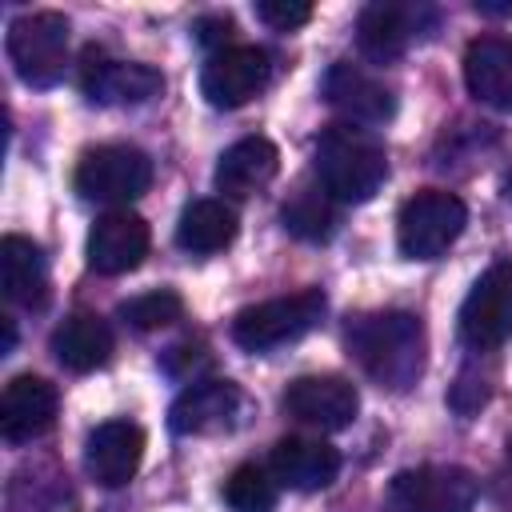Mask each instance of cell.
Wrapping results in <instances>:
<instances>
[{
	"mask_svg": "<svg viewBox=\"0 0 512 512\" xmlns=\"http://www.w3.org/2000/svg\"><path fill=\"white\" fill-rule=\"evenodd\" d=\"M348 352L356 356V364L392 392H404L420 380L424 372V324L412 312L400 308H380V312H356L348 316L344 328Z\"/></svg>",
	"mask_w": 512,
	"mask_h": 512,
	"instance_id": "cell-1",
	"label": "cell"
},
{
	"mask_svg": "<svg viewBox=\"0 0 512 512\" xmlns=\"http://www.w3.org/2000/svg\"><path fill=\"white\" fill-rule=\"evenodd\" d=\"M316 180L340 204L372 200L388 180V156L356 124H332L316 140Z\"/></svg>",
	"mask_w": 512,
	"mask_h": 512,
	"instance_id": "cell-2",
	"label": "cell"
},
{
	"mask_svg": "<svg viewBox=\"0 0 512 512\" xmlns=\"http://www.w3.org/2000/svg\"><path fill=\"white\" fill-rule=\"evenodd\" d=\"M324 308H328V300H324L320 288H304V292H292V296L248 304L232 316V340L244 352H272V348L292 344L304 332H312L320 324Z\"/></svg>",
	"mask_w": 512,
	"mask_h": 512,
	"instance_id": "cell-3",
	"label": "cell"
},
{
	"mask_svg": "<svg viewBox=\"0 0 512 512\" xmlns=\"http://www.w3.org/2000/svg\"><path fill=\"white\" fill-rule=\"evenodd\" d=\"M8 60L28 88H52L68 68V16L28 12L8 24Z\"/></svg>",
	"mask_w": 512,
	"mask_h": 512,
	"instance_id": "cell-4",
	"label": "cell"
},
{
	"mask_svg": "<svg viewBox=\"0 0 512 512\" xmlns=\"http://www.w3.org/2000/svg\"><path fill=\"white\" fill-rule=\"evenodd\" d=\"M464 224H468V208L460 196L424 188L412 200H404L396 216V244L408 260H436L456 244Z\"/></svg>",
	"mask_w": 512,
	"mask_h": 512,
	"instance_id": "cell-5",
	"label": "cell"
},
{
	"mask_svg": "<svg viewBox=\"0 0 512 512\" xmlns=\"http://www.w3.org/2000/svg\"><path fill=\"white\" fill-rule=\"evenodd\" d=\"M76 192L96 204H132L152 184V160L132 144H100L88 148L72 176Z\"/></svg>",
	"mask_w": 512,
	"mask_h": 512,
	"instance_id": "cell-6",
	"label": "cell"
},
{
	"mask_svg": "<svg viewBox=\"0 0 512 512\" xmlns=\"http://www.w3.org/2000/svg\"><path fill=\"white\" fill-rule=\"evenodd\" d=\"M388 512H472L476 476L456 464H420L388 480Z\"/></svg>",
	"mask_w": 512,
	"mask_h": 512,
	"instance_id": "cell-7",
	"label": "cell"
},
{
	"mask_svg": "<svg viewBox=\"0 0 512 512\" xmlns=\"http://www.w3.org/2000/svg\"><path fill=\"white\" fill-rule=\"evenodd\" d=\"M512 336V264L496 260L460 304V340L476 352L500 348Z\"/></svg>",
	"mask_w": 512,
	"mask_h": 512,
	"instance_id": "cell-8",
	"label": "cell"
},
{
	"mask_svg": "<svg viewBox=\"0 0 512 512\" xmlns=\"http://www.w3.org/2000/svg\"><path fill=\"white\" fill-rule=\"evenodd\" d=\"M272 76L268 52L256 44H228L212 52L200 68V92L212 108H240L248 104Z\"/></svg>",
	"mask_w": 512,
	"mask_h": 512,
	"instance_id": "cell-9",
	"label": "cell"
},
{
	"mask_svg": "<svg viewBox=\"0 0 512 512\" xmlns=\"http://www.w3.org/2000/svg\"><path fill=\"white\" fill-rule=\"evenodd\" d=\"M428 8L400 0H372L356 20V44L372 64H392L424 32Z\"/></svg>",
	"mask_w": 512,
	"mask_h": 512,
	"instance_id": "cell-10",
	"label": "cell"
},
{
	"mask_svg": "<svg viewBox=\"0 0 512 512\" xmlns=\"http://www.w3.org/2000/svg\"><path fill=\"white\" fill-rule=\"evenodd\" d=\"M324 100L344 116V124H356V128L388 124L396 112V96L372 72L348 60H336L324 72Z\"/></svg>",
	"mask_w": 512,
	"mask_h": 512,
	"instance_id": "cell-11",
	"label": "cell"
},
{
	"mask_svg": "<svg viewBox=\"0 0 512 512\" xmlns=\"http://www.w3.org/2000/svg\"><path fill=\"white\" fill-rule=\"evenodd\" d=\"M288 416L300 424H312L320 432H340L360 412V392L344 376H300L284 392Z\"/></svg>",
	"mask_w": 512,
	"mask_h": 512,
	"instance_id": "cell-12",
	"label": "cell"
},
{
	"mask_svg": "<svg viewBox=\"0 0 512 512\" xmlns=\"http://www.w3.org/2000/svg\"><path fill=\"white\" fill-rule=\"evenodd\" d=\"M244 408V396L232 380H196L188 384L172 408H168V428L176 436H208V432H224L236 424Z\"/></svg>",
	"mask_w": 512,
	"mask_h": 512,
	"instance_id": "cell-13",
	"label": "cell"
},
{
	"mask_svg": "<svg viewBox=\"0 0 512 512\" xmlns=\"http://www.w3.org/2000/svg\"><path fill=\"white\" fill-rule=\"evenodd\" d=\"M148 244H152V232L144 216L128 208H112L88 232V264L100 276H120V272L140 268V260L148 256Z\"/></svg>",
	"mask_w": 512,
	"mask_h": 512,
	"instance_id": "cell-14",
	"label": "cell"
},
{
	"mask_svg": "<svg viewBox=\"0 0 512 512\" xmlns=\"http://www.w3.org/2000/svg\"><path fill=\"white\" fill-rule=\"evenodd\" d=\"M56 388L44 376H12L0 396V436L8 444H32L56 424Z\"/></svg>",
	"mask_w": 512,
	"mask_h": 512,
	"instance_id": "cell-15",
	"label": "cell"
},
{
	"mask_svg": "<svg viewBox=\"0 0 512 512\" xmlns=\"http://www.w3.org/2000/svg\"><path fill=\"white\" fill-rule=\"evenodd\" d=\"M144 460V428L132 420H104L84 440V468L100 488H120Z\"/></svg>",
	"mask_w": 512,
	"mask_h": 512,
	"instance_id": "cell-16",
	"label": "cell"
},
{
	"mask_svg": "<svg viewBox=\"0 0 512 512\" xmlns=\"http://www.w3.org/2000/svg\"><path fill=\"white\" fill-rule=\"evenodd\" d=\"M88 100L108 104V108H128V104H144L152 96H160L164 76L152 64H136V60H108V56H92L84 60V76H80Z\"/></svg>",
	"mask_w": 512,
	"mask_h": 512,
	"instance_id": "cell-17",
	"label": "cell"
},
{
	"mask_svg": "<svg viewBox=\"0 0 512 512\" xmlns=\"http://www.w3.org/2000/svg\"><path fill=\"white\" fill-rule=\"evenodd\" d=\"M464 84L480 104L512 112V40L476 36L464 52Z\"/></svg>",
	"mask_w": 512,
	"mask_h": 512,
	"instance_id": "cell-18",
	"label": "cell"
},
{
	"mask_svg": "<svg viewBox=\"0 0 512 512\" xmlns=\"http://www.w3.org/2000/svg\"><path fill=\"white\" fill-rule=\"evenodd\" d=\"M340 472V452L324 440H308V436H284L272 448V476L284 488L296 492H320L336 480Z\"/></svg>",
	"mask_w": 512,
	"mask_h": 512,
	"instance_id": "cell-19",
	"label": "cell"
},
{
	"mask_svg": "<svg viewBox=\"0 0 512 512\" xmlns=\"http://www.w3.org/2000/svg\"><path fill=\"white\" fill-rule=\"evenodd\" d=\"M276 168H280L276 144L264 140V136H244V140H236L232 148L220 152V160H216V188L224 196H232V200H248L260 188L272 184Z\"/></svg>",
	"mask_w": 512,
	"mask_h": 512,
	"instance_id": "cell-20",
	"label": "cell"
},
{
	"mask_svg": "<svg viewBox=\"0 0 512 512\" xmlns=\"http://www.w3.org/2000/svg\"><path fill=\"white\" fill-rule=\"evenodd\" d=\"M0 284H4V296L12 304L44 308L48 304V260H44L40 244L8 232L0 240Z\"/></svg>",
	"mask_w": 512,
	"mask_h": 512,
	"instance_id": "cell-21",
	"label": "cell"
},
{
	"mask_svg": "<svg viewBox=\"0 0 512 512\" xmlns=\"http://www.w3.org/2000/svg\"><path fill=\"white\" fill-rule=\"evenodd\" d=\"M52 356L68 372H96L112 356V332L100 316L92 312H72L56 332H52Z\"/></svg>",
	"mask_w": 512,
	"mask_h": 512,
	"instance_id": "cell-22",
	"label": "cell"
},
{
	"mask_svg": "<svg viewBox=\"0 0 512 512\" xmlns=\"http://www.w3.org/2000/svg\"><path fill=\"white\" fill-rule=\"evenodd\" d=\"M236 240V212L224 200H192L176 220V244L192 256H212Z\"/></svg>",
	"mask_w": 512,
	"mask_h": 512,
	"instance_id": "cell-23",
	"label": "cell"
},
{
	"mask_svg": "<svg viewBox=\"0 0 512 512\" xmlns=\"http://www.w3.org/2000/svg\"><path fill=\"white\" fill-rule=\"evenodd\" d=\"M284 228L300 240H328L332 228H336V208H332V196L312 184V188H296V196L284 204Z\"/></svg>",
	"mask_w": 512,
	"mask_h": 512,
	"instance_id": "cell-24",
	"label": "cell"
},
{
	"mask_svg": "<svg viewBox=\"0 0 512 512\" xmlns=\"http://www.w3.org/2000/svg\"><path fill=\"white\" fill-rule=\"evenodd\" d=\"M224 500L232 512H272L276 508V476L260 464H240L224 480Z\"/></svg>",
	"mask_w": 512,
	"mask_h": 512,
	"instance_id": "cell-25",
	"label": "cell"
},
{
	"mask_svg": "<svg viewBox=\"0 0 512 512\" xmlns=\"http://www.w3.org/2000/svg\"><path fill=\"white\" fill-rule=\"evenodd\" d=\"M180 312H184V300H180L176 292H168V288H160V292H144V296H132L128 304H120V316H124L136 332L168 328V324L180 320Z\"/></svg>",
	"mask_w": 512,
	"mask_h": 512,
	"instance_id": "cell-26",
	"label": "cell"
},
{
	"mask_svg": "<svg viewBox=\"0 0 512 512\" xmlns=\"http://www.w3.org/2000/svg\"><path fill=\"white\" fill-rule=\"evenodd\" d=\"M256 20H264L276 32H292V28L312 20V4H304V0H260Z\"/></svg>",
	"mask_w": 512,
	"mask_h": 512,
	"instance_id": "cell-27",
	"label": "cell"
},
{
	"mask_svg": "<svg viewBox=\"0 0 512 512\" xmlns=\"http://www.w3.org/2000/svg\"><path fill=\"white\" fill-rule=\"evenodd\" d=\"M232 32H236L232 16H200V20H196V40H200L204 48H212V52L228 48Z\"/></svg>",
	"mask_w": 512,
	"mask_h": 512,
	"instance_id": "cell-28",
	"label": "cell"
},
{
	"mask_svg": "<svg viewBox=\"0 0 512 512\" xmlns=\"http://www.w3.org/2000/svg\"><path fill=\"white\" fill-rule=\"evenodd\" d=\"M476 12H484V16H512V0H504V4H492V0H476Z\"/></svg>",
	"mask_w": 512,
	"mask_h": 512,
	"instance_id": "cell-29",
	"label": "cell"
},
{
	"mask_svg": "<svg viewBox=\"0 0 512 512\" xmlns=\"http://www.w3.org/2000/svg\"><path fill=\"white\" fill-rule=\"evenodd\" d=\"M12 344H16V328H12V320H4V344H0V352L8 356V352H12Z\"/></svg>",
	"mask_w": 512,
	"mask_h": 512,
	"instance_id": "cell-30",
	"label": "cell"
}]
</instances>
